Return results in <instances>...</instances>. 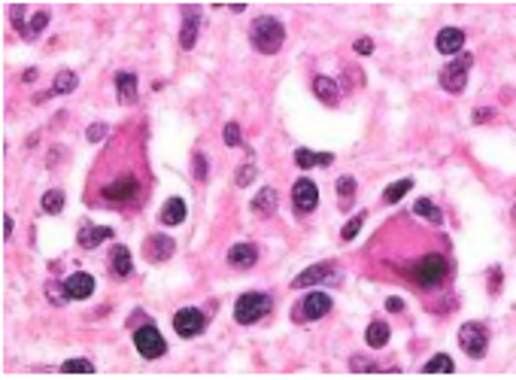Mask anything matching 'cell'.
Masks as SVG:
<instances>
[{"label": "cell", "instance_id": "47", "mask_svg": "<svg viewBox=\"0 0 516 380\" xmlns=\"http://www.w3.org/2000/svg\"><path fill=\"white\" fill-rule=\"evenodd\" d=\"M22 80H25V82H34V80H37V67H27V70H25V76H22Z\"/></svg>", "mask_w": 516, "mask_h": 380}, {"label": "cell", "instance_id": "40", "mask_svg": "<svg viewBox=\"0 0 516 380\" xmlns=\"http://www.w3.org/2000/svg\"><path fill=\"white\" fill-rule=\"evenodd\" d=\"M492 116H495V110L480 107V110H474V112H471V122H474V125H483V122H489Z\"/></svg>", "mask_w": 516, "mask_h": 380}, {"label": "cell", "instance_id": "39", "mask_svg": "<svg viewBox=\"0 0 516 380\" xmlns=\"http://www.w3.org/2000/svg\"><path fill=\"white\" fill-rule=\"evenodd\" d=\"M256 177H258V167H256V165H243V167L237 171L234 182H237V186H249V182L256 180Z\"/></svg>", "mask_w": 516, "mask_h": 380}, {"label": "cell", "instance_id": "16", "mask_svg": "<svg viewBox=\"0 0 516 380\" xmlns=\"http://www.w3.org/2000/svg\"><path fill=\"white\" fill-rule=\"evenodd\" d=\"M256 262H258V246L256 244H234L228 250V265L231 268L246 271V268H252Z\"/></svg>", "mask_w": 516, "mask_h": 380}, {"label": "cell", "instance_id": "21", "mask_svg": "<svg viewBox=\"0 0 516 380\" xmlns=\"http://www.w3.org/2000/svg\"><path fill=\"white\" fill-rule=\"evenodd\" d=\"M277 201H280V195H277V189L273 186H265L261 192L252 198V210H256L258 216H273L277 213Z\"/></svg>", "mask_w": 516, "mask_h": 380}, {"label": "cell", "instance_id": "11", "mask_svg": "<svg viewBox=\"0 0 516 380\" xmlns=\"http://www.w3.org/2000/svg\"><path fill=\"white\" fill-rule=\"evenodd\" d=\"M331 274H334V265H331V262L310 265L307 271H301L298 277L292 280V289H310V286H316V283H322V280H328Z\"/></svg>", "mask_w": 516, "mask_h": 380}, {"label": "cell", "instance_id": "10", "mask_svg": "<svg viewBox=\"0 0 516 380\" xmlns=\"http://www.w3.org/2000/svg\"><path fill=\"white\" fill-rule=\"evenodd\" d=\"M197 31H201V10L195 3L182 6V31H180V46L186 49H195L197 43Z\"/></svg>", "mask_w": 516, "mask_h": 380}, {"label": "cell", "instance_id": "34", "mask_svg": "<svg viewBox=\"0 0 516 380\" xmlns=\"http://www.w3.org/2000/svg\"><path fill=\"white\" fill-rule=\"evenodd\" d=\"M49 27V10H40L37 16L31 19V27H27V40H37L40 34H43Z\"/></svg>", "mask_w": 516, "mask_h": 380}, {"label": "cell", "instance_id": "6", "mask_svg": "<svg viewBox=\"0 0 516 380\" xmlns=\"http://www.w3.org/2000/svg\"><path fill=\"white\" fill-rule=\"evenodd\" d=\"M134 347H137V353L143 359H161L167 353L164 335H161L152 322H146V326H140L137 332H134Z\"/></svg>", "mask_w": 516, "mask_h": 380}, {"label": "cell", "instance_id": "37", "mask_svg": "<svg viewBox=\"0 0 516 380\" xmlns=\"http://www.w3.org/2000/svg\"><path fill=\"white\" fill-rule=\"evenodd\" d=\"M222 140L225 146H240V140H243V134H240V125L237 122H228L222 128Z\"/></svg>", "mask_w": 516, "mask_h": 380}, {"label": "cell", "instance_id": "3", "mask_svg": "<svg viewBox=\"0 0 516 380\" xmlns=\"http://www.w3.org/2000/svg\"><path fill=\"white\" fill-rule=\"evenodd\" d=\"M271 307H273L271 295H265V292H246V295H240L237 305H234V320L240 322V326H252V322L265 320V316L271 313Z\"/></svg>", "mask_w": 516, "mask_h": 380}, {"label": "cell", "instance_id": "30", "mask_svg": "<svg viewBox=\"0 0 516 380\" xmlns=\"http://www.w3.org/2000/svg\"><path fill=\"white\" fill-rule=\"evenodd\" d=\"M67 204V195L61 192V189H49L43 195V213H61Z\"/></svg>", "mask_w": 516, "mask_h": 380}, {"label": "cell", "instance_id": "28", "mask_svg": "<svg viewBox=\"0 0 516 380\" xmlns=\"http://www.w3.org/2000/svg\"><path fill=\"white\" fill-rule=\"evenodd\" d=\"M76 86H79V76H76L73 70H58L55 80H52L55 95H70V91H76Z\"/></svg>", "mask_w": 516, "mask_h": 380}, {"label": "cell", "instance_id": "44", "mask_svg": "<svg viewBox=\"0 0 516 380\" xmlns=\"http://www.w3.org/2000/svg\"><path fill=\"white\" fill-rule=\"evenodd\" d=\"M12 237V216L3 213V241H10Z\"/></svg>", "mask_w": 516, "mask_h": 380}, {"label": "cell", "instance_id": "14", "mask_svg": "<svg viewBox=\"0 0 516 380\" xmlns=\"http://www.w3.org/2000/svg\"><path fill=\"white\" fill-rule=\"evenodd\" d=\"M137 192H140V182L134 180V177H122V180L110 182V186H103V201L122 204V201H131Z\"/></svg>", "mask_w": 516, "mask_h": 380}, {"label": "cell", "instance_id": "13", "mask_svg": "<svg viewBox=\"0 0 516 380\" xmlns=\"http://www.w3.org/2000/svg\"><path fill=\"white\" fill-rule=\"evenodd\" d=\"M112 237H116V231L110 225H82L76 241H79L82 250H95V246H101L103 241H112Z\"/></svg>", "mask_w": 516, "mask_h": 380}, {"label": "cell", "instance_id": "9", "mask_svg": "<svg viewBox=\"0 0 516 380\" xmlns=\"http://www.w3.org/2000/svg\"><path fill=\"white\" fill-rule=\"evenodd\" d=\"M292 201H295V210H298V213H313V210L319 207V186H316L310 177H301L292 186Z\"/></svg>", "mask_w": 516, "mask_h": 380}, {"label": "cell", "instance_id": "24", "mask_svg": "<svg viewBox=\"0 0 516 380\" xmlns=\"http://www.w3.org/2000/svg\"><path fill=\"white\" fill-rule=\"evenodd\" d=\"M389 335H392V329H389V322H383V320H373L371 326H367V332H365V341H367V347L380 350V347H386V344H389Z\"/></svg>", "mask_w": 516, "mask_h": 380}, {"label": "cell", "instance_id": "32", "mask_svg": "<svg viewBox=\"0 0 516 380\" xmlns=\"http://www.w3.org/2000/svg\"><path fill=\"white\" fill-rule=\"evenodd\" d=\"M365 216H367L365 210H358V213H356L349 222L343 225V228H341V241H346V244H349V241H356V237H358V231H362V225H365Z\"/></svg>", "mask_w": 516, "mask_h": 380}, {"label": "cell", "instance_id": "43", "mask_svg": "<svg viewBox=\"0 0 516 380\" xmlns=\"http://www.w3.org/2000/svg\"><path fill=\"white\" fill-rule=\"evenodd\" d=\"M386 311H392V313L404 311V301H401V298H395V295H392V298H386Z\"/></svg>", "mask_w": 516, "mask_h": 380}, {"label": "cell", "instance_id": "1", "mask_svg": "<svg viewBox=\"0 0 516 380\" xmlns=\"http://www.w3.org/2000/svg\"><path fill=\"white\" fill-rule=\"evenodd\" d=\"M249 43L261 55H277L286 43V27L273 16H258L249 27Z\"/></svg>", "mask_w": 516, "mask_h": 380}, {"label": "cell", "instance_id": "27", "mask_svg": "<svg viewBox=\"0 0 516 380\" xmlns=\"http://www.w3.org/2000/svg\"><path fill=\"white\" fill-rule=\"evenodd\" d=\"M334 189H337V204H341V210H349L352 207V195L358 192L356 177H341Z\"/></svg>", "mask_w": 516, "mask_h": 380}, {"label": "cell", "instance_id": "41", "mask_svg": "<svg viewBox=\"0 0 516 380\" xmlns=\"http://www.w3.org/2000/svg\"><path fill=\"white\" fill-rule=\"evenodd\" d=\"M356 52L358 55H371L373 52V40L371 37H358L356 40Z\"/></svg>", "mask_w": 516, "mask_h": 380}, {"label": "cell", "instance_id": "46", "mask_svg": "<svg viewBox=\"0 0 516 380\" xmlns=\"http://www.w3.org/2000/svg\"><path fill=\"white\" fill-rule=\"evenodd\" d=\"M489 277H492V295H498V280H501V271L498 268H492V274H489Z\"/></svg>", "mask_w": 516, "mask_h": 380}, {"label": "cell", "instance_id": "19", "mask_svg": "<svg viewBox=\"0 0 516 380\" xmlns=\"http://www.w3.org/2000/svg\"><path fill=\"white\" fill-rule=\"evenodd\" d=\"M67 292H70V298H76V301L88 298V295L95 292V277L86 274V271L70 274V277H67Z\"/></svg>", "mask_w": 516, "mask_h": 380}, {"label": "cell", "instance_id": "18", "mask_svg": "<svg viewBox=\"0 0 516 380\" xmlns=\"http://www.w3.org/2000/svg\"><path fill=\"white\" fill-rule=\"evenodd\" d=\"M110 271L116 277H131L134 274V259H131V250L125 244H116L110 252Z\"/></svg>", "mask_w": 516, "mask_h": 380}, {"label": "cell", "instance_id": "7", "mask_svg": "<svg viewBox=\"0 0 516 380\" xmlns=\"http://www.w3.org/2000/svg\"><path fill=\"white\" fill-rule=\"evenodd\" d=\"M325 313H331V295H325V292H310L307 298L292 307L295 322H304V320L313 322V320H322Z\"/></svg>", "mask_w": 516, "mask_h": 380}, {"label": "cell", "instance_id": "22", "mask_svg": "<svg viewBox=\"0 0 516 380\" xmlns=\"http://www.w3.org/2000/svg\"><path fill=\"white\" fill-rule=\"evenodd\" d=\"M186 216H188L186 201H182V198H167L164 207H161V216H158V219L164 222V225H180V222H186Z\"/></svg>", "mask_w": 516, "mask_h": 380}, {"label": "cell", "instance_id": "29", "mask_svg": "<svg viewBox=\"0 0 516 380\" xmlns=\"http://www.w3.org/2000/svg\"><path fill=\"white\" fill-rule=\"evenodd\" d=\"M410 189H413V180H410V177L389 182V186H386V192H383V201H386V204H398V201H401V198H404V195L410 192Z\"/></svg>", "mask_w": 516, "mask_h": 380}, {"label": "cell", "instance_id": "8", "mask_svg": "<svg viewBox=\"0 0 516 380\" xmlns=\"http://www.w3.org/2000/svg\"><path fill=\"white\" fill-rule=\"evenodd\" d=\"M207 326V316H204L197 307H182V311L173 313V332L180 337H197Z\"/></svg>", "mask_w": 516, "mask_h": 380}, {"label": "cell", "instance_id": "33", "mask_svg": "<svg viewBox=\"0 0 516 380\" xmlns=\"http://www.w3.org/2000/svg\"><path fill=\"white\" fill-rule=\"evenodd\" d=\"M61 371H64V375H91L95 365H91L88 359H67V362L61 365Z\"/></svg>", "mask_w": 516, "mask_h": 380}, {"label": "cell", "instance_id": "45", "mask_svg": "<svg viewBox=\"0 0 516 380\" xmlns=\"http://www.w3.org/2000/svg\"><path fill=\"white\" fill-rule=\"evenodd\" d=\"M55 97V91L49 88V91H40V95H34V104H46V101H52Z\"/></svg>", "mask_w": 516, "mask_h": 380}, {"label": "cell", "instance_id": "5", "mask_svg": "<svg viewBox=\"0 0 516 380\" xmlns=\"http://www.w3.org/2000/svg\"><path fill=\"white\" fill-rule=\"evenodd\" d=\"M458 347H462L465 356L471 359H483L486 350H489V329L483 322H465L458 329Z\"/></svg>", "mask_w": 516, "mask_h": 380}, {"label": "cell", "instance_id": "20", "mask_svg": "<svg viewBox=\"0 0 516 380\" xmlns=\"http://www.w3.org/2000/svg\"><path fill=\"white\" fill-rule=\"evenodd\" d=\"M313 95L319 97L322 104H328V107H337V101H341V86H337L331 76H316L313 80Z\"/></svg>", "mask_w": 516, "mask_h": 380}, {"label": "cell", "instance_id": "25", "mask_svg": "<svg viewBox=\"0 0 516 380\" xmlns=\"http://www.w3.org/2000/svg\"><path fill=\"white\" fill-rule=\"evenodd\" d=\"M413 213L422 216V219L431 222V225H441V222H443V210L437 207L434 201H428V198H419V201H416V204H413Z\"/></svg>", "mask_w": 516, "mask_h": 380}, {"label": "cell", "instance_id": "17", "mask_svg": "<svg viewBox=\"0 0 516 380\" xmlns=\"http://www.w3.org/2000/svg\"><path fill=\"white\" fill-rule=\"evenodd\" d=\"M116 88H119V101L125 104V107H131V104H137V91H140V80L137 73H131V70H122V73H116Z\"/></svg>", "mask_w": 516, "mask_h": 380}, {"label": "cell", "instance_id": "36", "mask_svg": "<svg viewBox=\"0 0 516 380\" xmlns=\"http://www.w3.org/2000/svg\"><path fill=\"white\" fill-rule=\"evenodd\" d=\"M25 12H27V10H25V3H16V6H12V27H16V31L27 40V27H31V25L25 22Z\"/></svg>", "mask_w": 516, "mask_h": 380}, {"label": "cell", "instance_id": "35", "mask_svg": "<svg viewBox=\"0 0 516 380\" xmlns=\"http://www.w3.org/2000/svg\"><path fill=\"white\" fill-rule=\"evenodd\" d=\"M192 174H195V180L197 182H207L210 180V161H207V156H201V152H195L192 156Z\"/></svg>", "mask_w": 516, "mask_h": 380}, {"label": "cell", "instance_id": "12", "mask_svg": "<svg viewBox=\"0 0 516 380\" xmlns=\"http://www.w3.org/2000/svg\"><path fill=\"white\" fill-rule=\"evenodd\" d=\"M173 250H176V244H173V237H167V235H149L146 237V259L149 262H167V259L173 256Z\"/></svg>", "mask_w": 516, "mask_h": 380}, {"label": "cell", "instance_id": "15", "mask_svg": "<svg viewBox=\"0 0 516 380\" xmlns=\"http://www.w3.org/2000/svg\"><path fill=\"white\" fill-rule=\"evenodd\" d=\"M434 46H437V52L452 55V58H456V55L465 49V31L462 27H443V31L437 34Z\"/></svg>", "mask_w": 516, "mask_h": 380}, {"label": "cell", "instance_id": "26", "mask_svg": "<svg viewBox=\"0 0 516 380\" xmlns=\"http://www.w3.org/2000/svg\"><path fill=\"white\" fill-rule=\"evenodd\" d=\"M452 371H456V365H452V356L447 353H434L422 365V375H452Z\"/></svg>", "mask_w": 516, "mask_h": 380}, {"label": "cell", "instance_id": "42", "mask_svg": "<svg viewBox=\"0 0 516 380\" xmlns=\"http://www.w3.org/2000/svg\"><path fill=\"white\" fill-rule=\"evenodd\" d=\"M352 371H377V368H373V365H367V359L352 356Z\"/></svg>", "mask_w": 516, "mask_h": 380}, {"label": "cell", "instance_id": "38", "mask_svg": "<svg viewBox=\"0 0 516 380\" xmlns=\"http://www.w3.org/2000/svg\"><path fill=\"white\" fill-rule=\"evenodd\" d=\"M107 134H110V125L107 122H97V125H91V128L86 131V140H88V143H101Z\"/></svg>", "mask_w": 516, "mask_h": 380}, {"label": "cell", "instance_id": "31", "mask_svg": "<svg viewBox=\"0 0 516 380\" xmlns=\"http://www.w3.org/2000/svg\"><path fill=\"white\" fill-rule=\"evenodd\" d=\"M46 298L52 301L55 307H64L70 301V292H67V283H55V280H49L46 283Z\"/></svg>", "mask_w": 516, "mask_h": 380}, {"label": "cell", "instance_id": "4", "mask_svg": "<svg viewBox=\"0 0 516 380\" xmlns=\"http://www.w3.org/2000/svg\"><path fill=\"white\" fill-rule=\"evenodd\" d=\"M471 64H474V55L458 52L447 67H441V76H437L441 88L450 91V95H458V91H465V86H468V70H471Z\"/></svg>", "mask_w": 516, "mask_h": 380}, {"label": "cell", "instance_id": "23", "mask_svg": "<svg viewBox=\"0 0 516 380\" xmlns=\"http://www.w3.org/2000/svg\"><path fill=\"white\" fill-rule=\"evenodd\" d=\"M295 165L298 167H328V165H334V156H331V152L295 150Z\"/></svg>", "mask_w": 516, "mask_h": 380}, {"label": "cell", "instance_id": "2", "mask_svg": "<svg viewBox=\"0 0 516 380\" xmlns=\"http://www.w3.org/2000/svg\"><path fill=\"white\" fill-rule=\"evenodd\" d=\"M413 280L419 286H426V289H434V286H441L443 280H447L450 274V262L441 256V252H428V256H422L419 262L413 265Z\"/></svg>", "mask_w": 516, "mask_h": 380}]
</instances>
